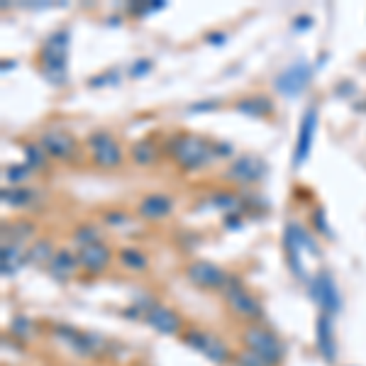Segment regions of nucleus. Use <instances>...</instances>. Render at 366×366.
<instances>
[{
  "label": "nucleus",
  "instance_id": "obj_43",
  "mask_svg": "<svg viewBox=\"0 0 366 366\" xmlns=\"http://www.w3.org/2000/svg\"><path fill=\"white\" fill-rule=\"evenodd\" d=\"M352 91H354L352 83H337V86H334V93L337 95H347V93H352Z\"/></svg>",
  "mask_w": 366,
  "mask_h": 366
},
{
  "label": "nucleus",
  "instance_id": "obj_20",
  "mask_svg": "<svg viewBox=\"0 0 366 366\" xmlns=\"http://www.w3.org/2000/svg\"><path fill=\"white\" fill-rule=\"evenodd\" d=\"M54 247L49 240H37L30 244V249L25 251V262L32 264V266H49L52 259H54Z\"/></svg>",
  "mask_w": 366,
  "mask_h": 366
},
{
  "label": "nucleus",
  "instance_id": "obj_44",
  "mask_svg": "<svg viewBox=\"0 0 366 366\" xmlns=\"http://www.w3.org/2000/svg\"><path fill=\"white\" fill-rule=\"evenodd\" d=\"M237 218H240V215H237V213L227 215V218H225V225H227V227H232V230H235V227H240V225H242V220H237Z\"/></svg>",
  "mask_w": 366,
  "mask_h": 366
},
{
  "label": "nucleus",
  "instance_id": "obj_25",
  "mask_svg": "<svg viewBox=\"0 0 366 366\" xmlns=\"http://www.w3.org/2000/svg\"><path fill=\"white\" fill-rule=\"evenodd\" d=\"M0 196H3V203L10 205V208H25V205L32 203L34 193L25 186H10V188H3Z\"/></svg>",
  "mask_w": 366,
  "mask_h": 366
},
{
  "label": "nucleus",
  "instance_id": "obj_31",
  "mask_svg": "<svg viewBox=\"0 0 366 366\" xmlns=\"http://www.w3.org/2000/svg\"><path fill=\"white\" fill-rule=\"evenodd\" d=\"M10 332L20 339H30L34 334V323L25 315H15L10 323Z\"/></svg>",
  "mask_w": 366,
  "mask_h": 366
},
{
  "label": "nucleus",
  "instance_id": "obj_17",
  "mask_svg": "<svg viewBox=\"0 0 366 366\" xmlns=\"http://www.w3.org/2000/svg\"><path fill=\"white\" fill-rule=\"evenodd\" d=\"M144 320H147V323L161 334H176L181 330L179 315H176L174 310H169V308H164V306H154L152 310L144 315Z\"/></svg>",
  "mask_w": 366,
  "mask_h": 366
},
{
  "label": "nucleus",
  "instance_id": "obj_42",
  "mask_svg": "<svg viewBox=\"0 0 366 366\" xmlns=\"http://www.w3.org/2000/svg\"><path fill=\"white\" fill-rule=\"evenodd\" d=\"M310 25H312V17H295V25L293 27L295 30H310Z\"/></svg>",
  "mask_w": 366,
  "mask_h": 366
},
{
  "label": "nucleus",
  "instance_id": "obj_41",
  "mask_svg": "<svg viewBox=\"0 0 366 366\" xmlns=\"http://www.w3.org/2000/svg\"><path fill=\"white\" fill-rule=\"evenodd\" d=\"M215 152H218V159L230 157V154H232V147H230L227 142H215Z\"/></svg>",
  "mask_w": 366,
  "mask_h": 366
},
{
  "label": "nucleus",
  "instance_id": "obj_15",
  "mask_svg": "<svg viewBox=\"0 0 366 366\" xmlns=\"http://www.w3.org/2000/svg\"><path fill=\"white\" fill-rule=\"evenodd\" d=\"M171 210H174V198L166 193H152L139 203V215L144 220H161L171 215Z\"/></svg>",
  "mask_w": 366,
  "mask_h": 366
},
{
  "label": "nucleus",
  "instance_id": "obj_9",
  "mask_svg": "<svg viewBox=\"0 0 366 366\" xmlns=\"http://www.w3.org/2000/svg\"><path fill=\"white\" fill-rule=\"evenodd\" d=\"M310 293L317 306H320V312L337 315V312L342 310V295H339L337 284H334V279L328 271H320L315 279L310 281Z\"/></svg>",
  "mask_w": 366,
  "mask_h": 366
},
{
  "label": "nucleus",
  "instance_id": "obj_35",
  "mask_svg": "<svg viewBox=\"0 0 366 366\" xmlns=\"http://www.w3.org/2000/svg\"><path fill=\"white\" fill-rule=\"evenodd\" d=\"M120 81V73L113 69V71H105V73H100V76H93L91 78V86L93 88H100V86H105V83H117Z\"/></svg>",
  "mask_w": 366,
  "mask_h": 366
},
{
  "label": "nucleus",
  "instance_id": "obj_13",
  "mask_svg": "<svg viewBox=\"0 0 366 366\" xmlns=\"http://www.w3.org/2000/svg\"><path fill=\"white\" fill-rule=\"evenodd\" d=\"M330 312H320L315 323V334H317V352L328 364L337 361V339H334V325Z\"/></svg>",
  "mask_w": 366,
  "mask_h": 366
},
{
  "label": "nucleus",
  "instance_id": "obj_22",
  "mask_svg": "<svg viewBox=\"0 0 366 366\" xmlns=\"http://www.w3.org/2000/svg\"><path fill=\"white\" fill-rule=\"evenodd\" d=\"M34 235V225H30L27 220H17V222L10 225H3V237H5V244L10 240V244H22V242H27L30 237Z\"/></svg>",
  "mask_w": 366,
  "mask_h": 366
},
{
  "label": "nucleus",
  "instance_id": "obj_39",
  "mask_svg": "<svg viewBox=\"0 0 366 366\" xmlns=\"http://www.w3.org/2000/svg\"><path fill=\"white\" fill-rule=\"evenodd\" d=\"M205 42H210V44H215V47H220V44L227 42V34H225V32H208V34H205Z\"/></svg>",
  "mask_w": 366,
  "mask_h": 366
},
{
  "label": "nucleus",
  "instance_id": "obj_29",
  "mask_svg": "<svg viewBox=\"0 0 366 366\" xmlns=\"http://www.w3.org/2000/svg\"><path fill=\"white\" fill-rule=\"evenodd\" d=\"M161 8H166L164 0H154V3L135 0V3H130V5H127V12H130V15H137V17H144V15H152V12L161 10Z\"/></svg>",
  "mask_w": 366,
  "mask_h": 366
},
{
  "label": "nucleus",
  "instance_id": "obj_19",
  "mask_svg": "<svg viewBox=\"0 0 366 366\" xmlns=\"http://www.w3.org/2000/svg\"><path fill=\"white\" fill-rule=\"evenodd\" d=\"M235 110L249 117H264L273 113V103L266 95H251V98H242L240 103L235 105Z\"/></svg>",
  "mask_w": 366,
  "mask_h": 366
},
{
  "label": "nucleus",
  "instance_id": "obj_37",
  "mask_svg": "<svg viewBox=\"0 0 366 366\" xmlns=\"http://www.w3.org/2000/svg\"><path fill=\"white\" fill-rule=\"evenodd\" d=\"M152 71V61L149 59H137L135 64H132V69H130V76H144V73H149Z\"/></svg>",
  "mask_w": 366,
  "mask_h": 366
},
{
  "label": "nucleus",
  "instance_id": "obj_5",
  "mask_svg": "<svg viewBox=\"0 0 366 366\" xmlns=\"http://www.w3.org/2000/svg\"><path fill=\"white\" fill-rule=\"evenodd\" d=\"M244 345L247 350L257 352L259 356L268 361L271 366H276L284 359V345L279 342V337L271 330L262 328V325H249L244 330Z\"/></svg>",
  "mask_w": 366,
  "mask_h": 366
},
{
  "label": "nucleus",
  "instance_id": "obj_30",
  "mask_svg": "<svg viewBox=\"0 0 366 366\" xmlns=\"http://www.w3.org/2000/svg\"><path fill=\"white\" fill-rule=\"evenodd\" d=\"M73 242H76L78 247H88V244H95L98 240V230H95L93 225H78L76 230H73Z\"/></svg>",
  "mask_w": 366,
  "mask_h": 366
},
{
  "label": "nucleus",
  "instance_id": "obj_6",
  "mask_svg": "<svg viewBox=\"0 0 366 366\" xmlns=\"http://www.w3.org/2000/svg\"><path fill=\"white\" fill-rule=\"evenodd\" d=\"M310 78H312V66L308 64L306 59H298L276 76L273 86H276V91H279L281 95H286V98H295V95H301L303 91H306Z\"/></svg>",
  "mask_w": 366,
  "mask_h": 366
},
{
  "label": "nucleus",
  "instance_id": "obj_34",
  "mask_svg": "<svg viewBox=\"0 0 366 366\" xmlns=\"http://www.w3.org/2000/svg\"><path fill=\"white\" fill-rule=\"evenodd\" d=\"M235 364L237 366H271L264 356H259L257 352H251V350L240 352V354L235 356Z\"/></svg>",
  "mask_w": 366,
  "mask_h": 366
},
{
  "label": "nucleus",
  "instance_id": "obj_3",
  "mask_svg": "<svg viewBox=\"0 0 366 366\" xmlns=\"http://www.w3.org/2000/svg\"><path fill=\"white\" fill-rule=\"evenodd\" d=\"M222 293H225L227 306L232 308V312H235L237 317L251 320V323H262L264 320L262 303L242 286V281L237 279V276H227V281H225V286H222Z\"/></svg>",
  "mask_w": 366,
  "mask_h": 366
},
{
  "label": "nucleus",
  "instance_id": "obj_26",
  "mask_svg": "<svg viewBox=\"0 0 366 366\" xmlns=\"http://www.w3.org/2000/svg\"><path fill=\"white\" fill-rule=\"evenodd\" d=\"M286 232H288V235L293 237L295 244L301 247V251H310V254H317V242H315V237H310V232L303 230V227H301L298 222H288Z\"/></svg>",
  "mask_w": 366,
  "mask_h": 366
},
{
  "label": "nucleus",
  "instance_id": "obj_38",
  "mask_svg": "<svg viewBox=\"0 0 366 366\" xmlns=\"http://www.w3.org/2000/svg\"><path fill=\"white\" fill-rule=\"evenodd\" d=\"M312 218H315V227H317V232H323L325 237H332V230H330V227H328V220H325V210H323V208H317Z\"/></svg>",
  "mask_w": 366,
  "mask_h": 366
},
{
  "label": "nucleus",
  "instance_id": "obj_24",
  "mask_svg": "<svg viewBox=\"0 0 366 366\" xmlns=\"http://www.w3.org/2000/svg\"><path fill=\"white\" fill-rule=\"evenodd\" d=\"M159 157V149L152 139H139V142L132 144V161L139 166H149L154 164Z\"/></svg>",
  "mask_w": 366,
  "mask_h": 366
},
{
  "label": "nucleus",
  "instance_id": "obj_7",
  "mask_svg": "<svg viewBox=\"0 0 366 366\" xmlns=\"http://www.w3.org/2000/svg\"><path fill=\"white\" fill-rule=\"evenodd\" d=\"M183 342H186L191 350H196L198 354H203L205 359H210L213 364H227V361H230V350H227V345L210 332H198V330H191V332L183 334Z\"/></svg>",
  "mask_w": 366,
  "mask_h": 366
},
{
  "label": "nucleus",
  "instance_id": "obj_4",
  "mask_svg": "<svg viewBox=\"0 0 366 366\" xmlns=\"http://www.w3.org/2000/svg\"><path fill=\"white\" fill-rule=\"evenodd\" d=\"M54 334L59 342H64L78 356H100L108 350V342L95 332H78V330L69 328V325H56Z\"/></svg>",
  "mask_w": 366,
  "mask_h": 366
},
{
  "label": "nucleus",
  "instance_id": "obj_1",
  "mask_svg": "<svg viewBox=\"0 0 366 366\" xmlns=\"http://www.w3.org/2000/svg\"><path fill=\"white\" fill-rule=\"evenodd\" d=\"M69 44H71V32L56 30L44 39L39 49V69L52 86H64L69 78Z\"/></svg>",
  "mask_w": 366,
  "mask_h": 366
},
{
  "label": "nucleus",
  "instance_id": "obj_36",
  "mask_svg": "<svg viewBox=\"0 0 366 366\" xmlns=\"http://www.w3.org/2000/svg\"><path fill=\"white\" fill-rule=\"evenodd\" d=\"M105 222L115 225V227H125V225L130 222V215L120 213V210H110V213H105Z\"/></svg>",
  "mask_w": 366,
  "mask_h": 366
},
{
  "label": "nucleus",
  "instance_id": "obj_10",
  "mask_svg": "<svg viewBox=\"0 0 366 366\" xmlns=\"http://www.w3.org/2000/svg\"><path fill=\"white\" fill-rule=\"evenodd\" d=\"M268 166L254 154H242V157L232 159L227 166V179L232 183H259L266 176Z\"/></svg>",
  "mask_w": 366,
  "mask_h": 366
},
{
  "label": "nucleus",
  "instance_id": "obj_11",
  "mask_svg": "<svg viewBox=\"0 0 366 366\" xmlns=\"http://www.w3.org/2000/svg\"><path fill=\"white\" fill-rule=\"evenodd\" d=\"M315 130H317V108L310 105V108L303 113L301 125H298V139H295V149H293V169H301L308 161V157H310Z\"/></svg>",
  "mask_w": 366,
  "mask_h": 366
},
{
  "label": "nucleus",
  "instance_id": "obj_32",
  "mask_svg": "<svg viewBox=\"0 0 366 366\" xmlns=\"http://www.w3.org/2000/svg\"><path fill=\"white\" fill-rule=\"evenodd\" d=\"M25 157H27V166L30 169H42L44 161H47V152L42 149V144H25Z\"/></svg>",
  "mask_w": 366,
  "mask_h": 366
},
{
  "label": "nucleus",
  "instance_id": "obj_12",
  "mask_svg": "<svg viewBox=\"0 0 366 366\" xmlns=\"http://www.w3.org/2000/svg\"><path fill=\"white\" fill-rule=\"evenodd\" d=\"M227 276L230 273H225L218 264L205 262V259H196L186 266V279L198 288H222Z\"/></svg>",
  "mask_w": 366,
  "mask_h": 366
},
{
  "label": "nucleus",
  "instance_id": "obj_21",
  "mask_svg": "<svg viewBox=\"0 0 366 366\" xmlns=\"http://www.w3.org/2000/svg\"><path fill=\"white\" fill-rule=\"evenodd\" d=\"M22 264H27V262H25V254H20V247L3 244V251H0V273H3L5 279H10V276H15Z\"/></svg>",
  "mask_w": 366,
  "mask_h": 366
},
{
  "label": "nucleus",
  "instance_id": "obj_2",
  "mask_svg": "<svg viewBox=\"0 0 366 366\" xmlns=\"http://www.w3.org/2000/svg\"><path fill=\"white\" fill-rule=\"evenodd\" d=\"M169 152H171V157L176 159V164L183 166V169H188V171L203 169V166L213 164L215 159H218L215 142L203 139V137H196V135L171 137Z\"/></svg>",
  "mask_w": 366,
  "mask_h": 366
},
{
  "label": "nucleus",
  "instance_id": "obj_8",
  "mask_svg": "<svg viewBox=\"0 0 366 366\" xmlns=\"http://www.w3.org/2000/svg\"><path fill=\"white\" fill-rule=\"evenodd\" d=\"M88 147H91V154H93V161L103 169H115V166L122 164V149L120 144L115 142V137L108 135V132L98 130L88 137Z\"/></svg>",
  "mask_w": 366,
  "mask_h": 366
},
{
  "label": "nucleus",
  "instance_id": "obj_40",
  "mask_svg": "<svg viewBox=\"0 0 366 366\" xmlns=\"http://www.w3.org/2000/svg\"><path fill=\"white\" fill-rule=\"evenodd\" d=\"M218 108V100H208V103H193L191 108V113H203V110H215Z\"/></svg>",
  "mask_w": 366,
  "mask_h": 366
},
{
  "label": "nucleus",
  "instance_id": "obj_27",
  "mask_svg": "<svg viewBox=\"0 0 366 366\" xmlns=\"http://www.w3.org/2000/svg\"><path fill=\"white\" fill-rule=\"evenodd\" d=\"M120 262H122V266L132 268V271H144V268L149 266L147 254L139 249H130V247L120 251Z\"/></svg>",
  "mask_w": 366,
  "mask_h": 366
},
{
  "label": "nucleus",
  "instance_id": "obj_18",
  "mask_svg": "<svg viewBox=\"0 0 366 366\" xmlns=\"http://www.w3.org/2000/svg\"><path fill=\"white\" fill-rule=\"evenodd\" d=\"M76 266H81L76 254H71L69 249H59L49 264V273L56 281H69L73 276V271H76Z\"/></svg>",
  "mask_w": 366,
  "mask_h": 366
},
{
  "label": "nucleus",
  "instance_id": "obj_14",
  "mask_svg": "<svg viewBox=\"0 0 366 366\" xmlns=\"http://www.w3.org/2000/svg\"><path fill=\"white\" fill-rule=\"evenodd\" d=\"M39 144H42V149L47 152V157H54V159L76 157V139H73L69 132H61V130L44 132V135L39 137Z\"/></svg>",
  "mask_w": 366,
  "mask_h": 366
},
{
  "label": "nucleus",
  "instance_id": "obj_33",
  "mask_svg": "<svg viewBox=\"0 0 366 366\" xmlns=\"http://www.w3.org/2000/svg\"><path fill=\"white\" fill-rule=\"evenodd\" d=\"M30 171H32V169H30L27 164H12V166H5L3 176L10 181L12 186H15V183H22L25 179H30Z\"/></svg>",
  "mask_w": 366,
  "mask_h": 366
},
{
  "label": "nucleus",
  "instance_id": "obj_16",
  "mask_svg": "<svg viewBox=\"0 0 366 366\" xmlns=\"http://www.w3.org/2000/svg\"><path fill=\"white\" fill-rule=\"evenodd\" d=\"M78 262L86 271L98 273L103 271L105 266L110 264V249L103 244V242H95V244H88L78 251Z\"/></svg>",
  "mask_w": 366,
  "mask_h": 366
},
{
  "label": "nucleus",
  "instance_id": "obj_23",
  "mask_svg": "<svg viewBox=\"0 0 366 366\" xmlns=\"http://www.w3.org/2000/svg\"><path fill=\"white\" fill-rule=\"evenodd\" d=\"M284 247H286V254H288V266H290V271L295 273V279H301V281H308V273H306V266L301 264V247L295 244V240L293 237L286 232L284 235ZM310 284V281H308Z\"/></svg>",
  "mask_w": 366,
  "mask_h": 366
},
{
  "label": "nucleus",
  "instance_id": "obj_28",
  "mask_svg": "<svg viewBox=\"0 0 366 366\" xmlns=\"http://www.w3.org/2000/svg\"><path fill=\"white\" fill-rule=\"evenodd\" d=\"M210 205L218 210H225L227 215L237 213L242 205V198H237L235 193H215L213 198H210Z\"/></svg>",
  "mask_w": 366,
  "mask_h": 366
}]
</instances>
